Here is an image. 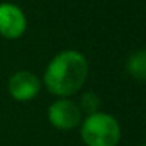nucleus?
<instances>
[{
  "mask_svg": "<svg viewBox=\"0 0 146 146\" xmlns=\"http://www.w3.org/2000/svg\"><path fill=\"white\" fill-rule=\"evenodd\" d=\"M88 76L85 57L76 50L60 52L52 58L44 72V83L52 94L66 98L77 93Z\"/></svg>",
  "mask_w": 146,
  "mask_h": 146,
  "instance_id": "obj_1",
  "label": "nucleus"
},
{
  "mask_svg": "<svg viewBox=\"0 0 146 146\" xmlns=\"http://www.w3.org/2000/svg\"><path fill=\"white\" fill-rule=\"evenodd\" d=\"M80 133L86 146H116L121 129L111 115L96 111L83 119Z\"/></svg>",
  "mask_w": 146,
  "mask_h": 146,
  "instance_id": "obj_2",
  "label": "nucleus"
},
{
  "mask_svg": "<svg viewBox=\"0 0 146 146\" xmlns=\"http://www.w3.org/2000/svg\"><path fill=\"white\" fill-rule=\"evenodd\" d=\"M49 123L61 130H71L82 123V110L76 102L61 98L50 104L47 111Z\"/></svg>",
  "mask_w": 146,
  "mask_h": 146,
  "instance_id": "obj_3",
  "label": "nucleus"
},
{
  "mask_svg": "<svg viewBox=\"0 0 146 146\" xmlns=\"http://www.w3.org/2000/svg\"><path fill=\"white\" fill-rule=\"evenodd\" d=\"M27 19L22 10L13 3H0V35L8 39H16L24 35Z\"/></svg>",
  "mask_w": 146,
  "mask_h": 146,
  "instance_id": "obj_4",
  "label": "nucleus"
},
{
  "mask_svg": "<svg viewBox=\"0 0 146 146\" xmlns=\"http://www.w3.org/2000/svg\"><path fill=\"white\" fill-rule=\"evenodd\" d=\"M39 90H41L39 79L29 71H19V72L13 74L8 82V91H10L11 98L19 102L32 101L33 98H36Z\"/></svg>",
  "mask_w": 146,
  "mask_h": 146,
  "instance_id": "obj_5",
  "label": "nucleus"
},
{
  "mask_svg": "<svg viewBox=\"0 0 146 146\" xmlns=\"http://www.w3.org/2000/svg\"><path fill=\"white\" fill-rule=\"evenodd\" d=\"M126 69L133 79L140 82H146V49L137 50L129 57L126 63Z\"/></svg>",
  "mask_w": 146,
  "mask_h": 146,
  "instance_id": "obj_6",
  "label": "nucleus"
},
{
  "mask_svg": "<svg viewBox=\"0 0 146 146\" xmlns=\"http://www.w3.org/2000/svg\"><path fill=\"white\" fill-rule=\"evenodd\" d=\"M99 98L94 94V93H85V94L82 96V99H80V110H85L88 115L91 113H96V110H98L99 107Z\"/></svg>",
  "mask_w": 146,
  "mask_h": 146,
  "instance_id": "obj_7",
  "label": "nucleus"
},
{
  "mask_svg": "<svg viewBox=\"0 0 146 146\" xmlns=\"http://www.w3.org/2000/svg\"><path fill=\"white\" fill-rule=\"evenodd\" d=\"M141 146H146V143H145V145H141Z\"/></svg>",
  "mask_w": 146,
  "mask_h": 146,
  "instance_id": "obj_8",
  "label": "nucleus"
}]
</instances>
